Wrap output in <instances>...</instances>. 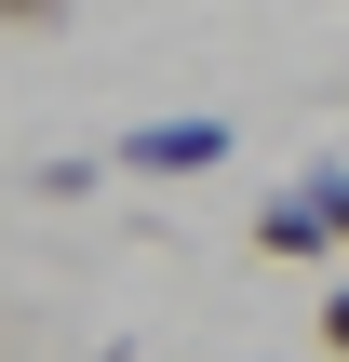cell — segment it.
<instances>
[{
	"label": "cell",
	"mask_w": 349,
	"mask_h": 362,
	"mask_svg": "<svg viewBox=\"0 0 349 362\" xmlns=\"http://www.w3.org/2000/svg\"><path fill=\"white\" fill-rule=\"evenodd\" d=\"M309 202H323V228L349 242V175H309Z\"/></svg>",
	"instance_id": "3"
},
{
	"label": "cell",
	"mask_w": 349,
	"mask_h": 362,
	"mask_svg": "<svg viewBox=\"0 0 349 362\" xmlns=\"http://www.w3.org/2000/svg\"><path fill=\"white\" fill-rule=\"evenodd\" d=\"M0 13H54V0H0Z\"/></svg>",
	"instance_id": "5"
},
{
	"label": "cell",
	"mask_w": 349,
	"mask_h": 362,
	"mask_svg": "<svg viewBox=\"0 0 349 362\" xmlns=\"http://www.w3.org/2000/svg\"><path fill=\"white\" fill-rule=\"evenodd\" d=\"M121 161H135V175H215V161H229V121H135Z\"/></svg>",
	"instance_id": "1"
},
{
	"label": "cell",
	"mask_w": 349,
	"mask_h": 362,
	"mask_svg": "<svg viewBox=\"0 0 349 362\" xmlns=\"http://www.w3.org/2000/svg\"><path fill=\"white\" fill-rule=\"evenodd\" d=\"M323 349H349V296H323Z\"/></svg>",
	"instance_id": "4"
},
{
	"label": "cell",
	"mask_w": 349,
	"mask_h": 362,
	"mask_svg": "<svg viewBox=\"0 0 349 362\" xmlns=\"http://www.w3.org/2000/svg\"><path fill=\"white\" fill-rule=\"evenodd\" d=\"M256 255H336L323 202H309V188H296V202H256Z\"/></svg>",
	"instance_id": "2"
}]
</instances>
